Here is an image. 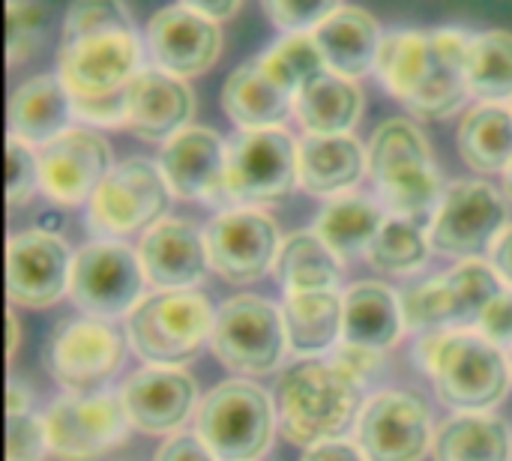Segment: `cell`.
Returning <instances> with one entry per match:
<instances>
[{"label":"cell","instance_id":"6da1fadb","mask_svg":"<svg viewBox=\"0 0 512 461\" xmlns=\"http://www.w3.org/2000/svg\"><path fill=\"white\" fill-rule=\"evenodd\" d=\"M468 30H396L381 39L378 81L399 99L414 117L444 120L456 114L468 90Z\"/></svg>","mask_w":512,"mask_h":461},{"label":"cell","instance_id":"7a4b0ae2","mask_svg":"<svg viewBox=\"0 0 512 461\" xmlns=\"http://www.w3.org/2000/svg\"><path fill=\"white\" fill-rule=\"evenodd\" d=\"M141 69V42L123 0H72L63 18L57 75L72 99L123 93Z\"/></svg>","mask_w":512,"mask_h":461},{"label":"cell","instance_id":"3957f363","mask_svg":"<svg viewBox=\"0 0 512 461\" xmlns=\"http://www.w3.org/2000/svg\"><path fill=\"white\" fill-rule=\"evenodd\" d=\"M363 408V384L333 360H303L276 387L279 429L303 450L342 438L360 420Z\"/></svg>","mask_w":512,"mask_h":461},{"label":"cell","instance_id":"277c9868","mask_svg":"<svg viewBox=\"0 0 512 461\" xmlns=\"http://www.w3.org/2000/svg\"><path fill=\"white\" fill-rule=\"evenodd\" d=\"M438 399L456 414H489L507 399L510 357L471 330H432L417 345Z\"/></svg>","mask_w":512,"mask_h":461},{"label":"cell","instance_id":"5b68a950","mask_svg":"<svg viewBox=\"0 0 512 461\" xmlns=\"http://www.w3.org/2000/svg\"><path fill=\"white\" fill-rule=\"evenodd\" d=\"M366 153L369 177L390 216H405L414 222L429 213L435 216L447 189L441 183L432 147L417 123L405 117L384 120L375 129Z\"/></svg>","mask_w":512,"mask_h":461},{"label":"cell","instance_id":"8992f818","mask_svg":"<svg viewBox=\"0 0 512 461\" xmlns=\"http://www.w3.org/2000/svg\"><path fill=\"white\" fill-rule=\"evenodd\" d=\"M213 324L216 312L204 294L156 291L132 309L126 339L144 363L180 369L210 342Z\"/></svg>","mask_w":512,"mask_h":461},{"label":"cell","instance_id":"52a82bcc","mask_svg":"<svg viewBox=\"0 0 512 461\" xmlns=\"http://www.w3.org/2000/svg\"><path fill=\"white\" fill-rule=\"evenodd\" d=\"M276 408L270 396L243 378L213 387L195 414V435L219 461H258L273 444Z\"/></svg>","mask_w":512,"mask_h":461},{"label":"cell","instance_id":"ba28073f","mask_svg":"<svg viewBox=\"0 0 512 461\" xmlns=\"http://www.w3.org/2000/svg\"><path fill=\"white\" fill-rule=\"evenodd\" d=\"M504 291L501 276L480 258L420 282L402 294L405 330H468L477 327L489 303Z\"/></svg>","mask_w":512,"mask_h":461},{"label":"cell","instance_id":"9c48e42d","mask_svg":"<svg viewBox=\"0 0 512 461\" xmlns=\"http://www.w3.org/2000/svg\"><path fill=\"white\" fill-rule=\"evenodd\" d=\"M126 342L102 318H63L45 342L42 363L69 396H96L120 372Z\"/></svg>","mask_w":512,"mask_h":461},{"label":"cell","instance_id":"30bf717a","mask_svg":"<svg viewBox=\"0 0 512 461\" xmlns=\"http://www.w3.org/2000/svg\"><path fill=\"white\" fill-rule=\"evenodd\" d=\"M213 357L240 375H270L288 354V333L282 309L255 294H237L216 312Z\"/></svg>","mask_w":512,"mask_h":461},{"label":"cell","instance_id":"8fae6325","mask_svg":"<svg viewBox=\"0 0 512 461\" xmlns=\"http://www.w3.org/2000/svg\"><path fill=\"white\" fill-rule=\"evenodd\" d=\"M171 189L159 162L132 156L111 168L96 195L87 204V225L105 237H126L135 231H150L165 219Z\"/></svg>","mask_w":512,"mask_h":461},{"label":"cell","instance_id":"7c38bea8","mask_svg":"<svg viewBox=\"0 0 512 461\" xmlns=\"http://www.w3.org/2000/svg\"><path fill=\"white\" fill-rule=\"evenodd\" d=\"M144 264L120 240H96L75 252L69 300L90 318H120L144 300Z\"/></svg>","mask_w":512,"mask_h":461},{"label":"cell","instance_id":"4fadbf2b","mask_svg":"<svg viewBox=\"0 0 512 461\" xmlns=\"http://www.w3.org/2000/svg\"><path fill=\"white\" fill-rule=\"evenodd\" d=\"M507 228V198L489 180H459L447 186L429 228L432 252L447 258H480Z\"/></svg>","mask_w":512,"mask_h":461},{"label":"cell","instance_id":"5bb4252c","mask_svg":"<svg viewBox=\"0 0 512 461\" xmlns=\"http://www.w3.org/2000/svg\"><path fill=\"white\" fill-rule=\"evenodd\" d=\"M228 201L240 207L276 204L291 195L297 180V141L279 129L240 132L228 144Z\"/></svg>","mask_w":512,"mask_h":461},{"label":"cell","instance_id":"9a60e30c","mask_svg":"<svg viewBox=\"0 0 512 461\" xmlns=\"http://www.w3.org/2000/svg\"><path fill=\"white\" fill-rule=\"evenodd\" d=\"M210 270L231 285H249L276 267L282 237L273 216L258 207H228L216 213L207 228Z\"/></svg>","mask_w":512,"mask_h":461},{"label":"cell","instance_id":"2e32d148","mask_svg":"<svg viewBox=\"0 0 512 461\" xmlns=\"http://www.w3.org/2000/svg\"><path fill=\"white\" fill-rule=\"evenodd\" d=\"M129 417L120 396H63L45 414L48 450L60 461H96L129 438Z\"/></svg>","mask_w":512,"mask_h":461},{"label":"cell","instance_id":"e0dca14e","mask_svg":"<svg viewBox=\"0 0 512 461\" xmlns=\"http://www.w3.org/2000/svg\"><path fill=\"white\" fill-rule=\"evenodd\" d=\"M357 444L369 461H423L435 447L429 408L405 390L375 393L357 420Z\"/></svg>","mask_w":512,"mask_h":461},{"label":"cell","instance_id":"ac0fdd59","mask_svg":"<svg viewBox=\"0 0 512 461\" xmlns=\"http://www.w3.org/2000/svg\"><path fill=\"white\" fill-rule=\"evenodd\" d=\"M111 168L108 141L93 129L72 126L39 147V192L57 207L90 204Z\"/></svg>","mask_w":512,"mask_h":461},{"label":"cell","instance_id":"d6986e66","mask_svg":"<svg viewBox=\"0 0 512 461\" xmlns=\"http://www.w3.org/2000/svg\"><path fill=\"white\" fill-rule=\"evenodd\" d=\"M72 261L66 240L51 231L27 228L6 243V291L12 306L48 309L69 294Z\"/></svg>","mask_w":512,"mask_h":461},{"label":"cell","instance_id":"ffe728a7","mask_svg":"<svg viewBox=\"0 0 512 461\" xmlns=\"http://www.w3.org/2000/svg\"><path fill=\"white\" fill-rule=\"evenodd\" d=\"M147 51L153 57V66L177 75V78H192L207 72L219 51H222V30L219 21L183 6L171 3L153 12L147 21Z\"/></svg>","mask_w":512,"mask_h":461},{"label":"cell","instance_id":"44dd1931","mask_svg":"<svg viewBox=\"0 0 512 461\" xmlns=\"http://www.w3.org/2000/svg\"><path fill=\"white\" fill-rule=\"evenodd\" d=\"M159 168L171 195L183 201L222 204L228 201V147L207 126H186L168 144H162Z\"/></svg>","mask_w":512,"mask_h":461},{"label":"cell","instance_id":"7402d4cb","mask_svg":"<svg viewBox=\"0 0 512 461\" xmlns=\"http://www.w3.org/2000/svg\"><path fill=\"white\" fill-rule=\"evenodd\" d=\"M198 402V384L192 375L174 366H147L126 378L120 405L132 429L144 435H174Z\"/></svg>","mask_w":512,"mask_h":461},{"label":"cell","instance_id":"603a6c76","mask_svg":"<svg viewBox=\"0 0 512 461\" xmlns=\"http://www.w3.org/2000/svg\"><path fill=\"white\" fill-rule=\"evenodd\" d=\"M195 96L189 84L159 66H141L126 90V129L141 141L168 144L192 126Z\"/></svg>","mask_w":512,"mask_h":461},{"label":"cell","instance_id":"cb8c5ba5","mask_svg":"<svg viewBox=\"0 0 512 461\" xmlns=\"http://www.w3.org/2000/svg\"><path fill=\"white\" fill-rule=\"evenodd\" d=\"M144 276L159 291H192L210 270L204 234L186 222L165 216L138 243Z\"/></svg>","mask_w":512,"mask_h":461},{"label":"cell","instance_id":"d4e9b609","mask_svg":"<svg viewBox=\"0 0 512 461\" xmlns=\"http://www.w3.org/2000/svg\"><path fill=\"white\" fill-rule=\"evenodd\" d=\"M72 117V93L57 72L33 75L9 96V135L30 147H45L72 129Z\"/></svg>","mask_w":512,"mask_h":461},{"label":"cell","instance_id":"484cf974","mask_svg":"<svg viewBox=\"0 0 512 461\" xmlns=\"http://www.w3.org/2000/svg\"><path fill=\"white\" fill-rule=\"evenodd\" d=\"M369 171V153L354 135H306L297 141V180L309 195H345Z\"/></svg>","mask_w":512,"mask_h":461},{"label":"cell","instance_id":"4316f807","mask_svg":"<svg viewBox=\"0 0 512 461\" xmlns=\"http://www.w3.org/2000/svg\"><path fill=\"white\" fill-rule=\"evenodd\" d=\"M312 33L324 51L330 72L354 81L375 69L384 36H381V27L372 12H366L360 6H339Z\"/></svg>","mask_w":512,"mask_h":461},{"label":"cell","instance_id":"83f0119b","mask_svg":"<svg viewBox=\"0 0 512 461\" xmlns=\"http://www.w3.org/2000/svg\"><path fill=\"white\" fill-rule=\"evenodd\" d=\"M222 108L231 117V123L243 132L279 129L288 120V114H294V93L279 87L255 57L228 75L222 87Z\"/></svg>","mask_w":512,"mask_h":461},{"label":"cell","instance_id":"f1b7e54d","mask_svg":"<svg viewBox=\"0 0 512 461\" xmlns=\"http://www.w3.org/2000/svg\"><path fill=\"white\" fill-rule=\"evenodd\" d=\"M345 327L342 342L360 345L372 351L393 348L405 333L402 294L387 288L384 282H357L345 294Z\"/></svg>","mask_w":512,"mask_h":461},{"label":"cell","instance_id":"f546056e","mask_svg":"<svg viewBox=\"0 0 512 461\" xmlns=\"http://www.w3.org/2000/svg\"><path fill=\"white\" fill-rule=\"evenodd\" d=\"M282 318L288 333V351L303 360H318L342 342L345 300L339 291L285 294Z\"/></svg>","mask_w":512,"mask_h":461},{"label":"cell","instance_id":"4dcf8cb0","mask_svg":"<svg viewBox=\"0 0 512 461\" xmlns=\"http://www.w3.org/2000/svg\"><path fill=\"white\" fill-rule=\"evenodd\" d=\"M363 111V93L351 78L321 72L294 96V117L306 135H351Z\"/></svg>","mask_w":512,"mask_h":461},{"label":"cell","instance_id":"1f68e13d","mask_svg":"<svg viewBox=\"0 0 512 461\" xmlns=\"http://www.w3.org/2000/svg\"><path fill=\"white\" fill-rule=\"evenodd\" d=\"M384 207L366 195H336L315 219V234L327 243V249L342 258L366 255L375 234L384 225Z\"/></svg>","mask_w":512,"mask_h":461},{"label":"cell","instance_id":"d6a6232c","mask_svg":"<svg viewBox=\"0 0 512 461\" xmlns=\"http://www.w3.org/2000/svg\"><path fill=\"white\" fill-rule=\"evenodd\" d=\"M459 153L480 174H504L512 162V108L504 102L474 105L459 126Z\"/></svg>","mask_w":512,"mask_h":461},{"label":"cell","instance_id":"836d02e7","mask_svg":"<svg viewBox=\"0 0 512 461\" xmlns=\"http://www.w3.org/2000/svg\"><path fill=\"white\" fill-rule=\"evenodd\" d=\"M435 461H512V438L495 414H453L435 432Z\"/></svg>","mask_w":512,"mask_h":461},{"label":"cell","instance_id":"e575fe53","mask_svg":"<svg viewBox=\"0 0 512 461\" xmlns=\"http://www.w3.org/2000/svg\"><path fill=\"white\" fill-rule=\"evenodd\" d=\"M273 270L285 294L339 291V279H342L339 258L327 249V243L315 231H297L288 240H282Z\"/></svg>","mask_w":512,"mask_h":461},{"label":"cell","instance_id":"d590c367","mask_svg":"<svg viewBox=\"0 0 512 461\" xmlns=\"http://www.w3.org/2000/svg\"><path fill=\"white\" fill-rule=\"evenodd\" d=\"M468 90L483 102L512 99V33L486 30L471 36L468 48Z\"/></svg>","mask_w":512,"mask_h":461},{"label":"cell","instance_id":"8d00e7d4","mask_svg":"<svg viewBox=\"0 0 512 461\" xmlns=\"http://www.w3.org/2000/svg\"><path fill=\"white\" fill-rule=\"evenodd\" d=\"M429 252H432V243H429V234L420 228V222L405 219V216H387L366 258L378 273L414 276L429 264Z\"/></svg>","mask_w":512,"mask_h":461},{"label":"cell","instance_id":"74e56055","mask_svg":"<svg viewBox=\"0 0 512 461\" xmlns=\"http://www.w3.org/2000/svg\"><path fill=\"white\" fill-rule=\"evenodd\" d=\"M258 60H261L264 72L294 96L312 78L327 72V60H324V51H321L315 33H285Z\"/></svg>","mask_w":512,"mask_h":461},{"label":"cell","instance_id":"f35d334b","mask_svg":"<svg viewBox=\"0 0 512 461\" xmlns=\"http://www.w3.org/2000/svg\"><path fill=\"white\" fill-rule=\"evenodd\" d=\"M45 30V9L36 0H6V57L24 63L39 48Z\"/></svg>","mask_w":512,"mask_h":461},{"label":"cell","instance_id":"ab89813d","mask_svg":"<svg viewBox=\"0 0 512 461\" xmlns=\"http://www.w3.org/2000/svg\"><path fill=\"white\" fill-rule=\"evenodd\" d=\"M39 189V150L9 135L6 141V201L9 207H24Z\"/></svg>","mask_w":512,"mask_h":461},{"label":"cell","instance_id":"60d3db41","mask_svg":"<svg viewBox=\"0 0 512 461\" xmlns=\"http://www.w3.org/2000/svg\"><path fill=\"white\" fill-rule=\"evenodd\" d=\"M339 3L342 0H261V9L282 33H312Z\"/></svg>","mask_w":512,"mask_h":461},{"label":"cell","instance_id":"b9f144b4","mask_svg":"<svg viewBox=\"0 0 512 461\" xmlns=\"http://www.w3.org/2000/svg\"><path fill=\"white\" fill-rule=\"evenodd\" d=\"M48 450L45 417H6V461H42Z\"/></svg>","mask_w":512,"mask_h":461},{"label":"cell","instance_id":"7bdbcfd3","mask_svg":"<svg viewBox=\"0 0 512 461\" xmlns=\"http://www.w3.org/2000/svg\"><path fill=\"white\" fill-rule=\"evenodd\" d=\"M126 90L102 99H72L75 117L90 126H126Z\"/></svg>","mask_w":512,"mask_h":461},{"label":"cell","instance_id":"ee69618b","mask_svg":"<svg viewBox=\"0 0 512 461\" xmlns=\"http://www.w3.org/2000/svg\"><path fill=\"white\" fill-rule=\"evenodd\" d=\"M477 333L498 348H512V291H501L483 312Z\"/></svg>","mask_w":512,"mask_h":461},{"label":"cell","instance_id":"f6af8a7d","mask_svg":"<svg viewBox=\"0 0 512 461\" xmlns=\"http://www.w3.org/2000/svg\"><path fill=\"white\" fill-rule=\"evenodd\" d=\"M333 363H336L339 369H345L351 378H357V381L366 387V381L378 375L381 351H372V348H360V345H345V342H339V351H336Z\"/></svg>","mask_w":512,"mask_h":461},{"label":"cell","instance_id":"bcb514c9","mask_svg":"<svg viewBox=\"0 0 512 461\" xmlns=\"http://www.w3.org/2000/svg\"><path fill=\"white\" fill-rule=\"evenodd\" d=\"M153 461H219V459L210 453V447H207L198 435H192V432H177V435H171V438L156 450V459Z\"/></svg>","mask_w":512,"mask_h":461},{"label":"cell","instance_id":"7dc6e473","mask_svg":"<svg viewBox=\"0 0 512 461\" xmlns=\"http://www.w3.org/2000/svg\"><path fill=\"white\" fill-rule=\"evenodd\" d=\"M300 461H369L363 456L360 444H351L345 438H336V441H321L315 447H306L303 450V459Z\"/></svg>","mask_w":512,"mask_h":461},{"label":"cell","instance_id":"c3c4849f","mask_svg":"<svg viewBox=\"0 0 512 461\" xmlns=\"http://www.w3.org/2000/svg\"><path fill=\"white\" fill-rule=\"evenodd\" d=\"M489 252H492V267H495V273L501 276L504 285H510L512 288V225H507V228L501 231V237L495 240V246H492Z\"/></svg>","mask_w":512,"mask_h":461},{"label":"cell","instance_id":"681fc988","mask_svg":"<svg viewBox=\"0 0 512 461\" xmlns=\"http://www.w3.org/2000/svg\"><path fill=\"white\" fill-rule=\"evenodd\" d=\"M180 3L201 12V15H207V18H213V21H228V18L237 15L243 0H180Z\"/></svg>","mask_w":512,"mask_h":461},{"label":"cell","instance_id":"f907efd6","mask_svg":"<svg viewBox=\"0 0 512 461\" xmlns=\"http://www.w3.org/2000/svg\"><path fill=\"white\" fill-rule=\"evenodd\" d=\"M30 402H33L30 387L18 378H9V384H6V417L30 414Z\"/></svg>","mask_w":512,"mask_h":461},{"label":"cell","instance_id":"816d5d0a","mask_svg":"<svg viewBox=\"0 0 512 461\" xmlns=\"http://www.w3.org/2000/svg\"><path fill=\"white\" fill-rule=\"evenodd\" d=\"M6 324H9V360L18 354V348H21V324H18V315H15V309H9V315H6Z\"/></svg>","mask_w":512,"mask_h":461},{"label":"cell","instance_id":"f5cc1de1","mask_svg":"<svg viewBox=\"0 0 512 461\" xmlns=\"http://www.w3.org/2000/svg\"><path fill=\"white\" fill-rule=\"evenodd\" d=\"M504 192H507V198L512 201V162H510V168L504 171Z\"/></svg>","mask_w":512,"mask_h":461},{"label":"cell","instance_id":"db71d44e","mask_svg":"<svg viewBox=\"0 0 512 461\" xmlns=\"http://www.w3.org/2000/svg\"><path fill=\"white\" fill-rule=\"evenodd\" d=\"M510 372H512V348H510Z\"/></svg>","mask_w":512,"mask_h":461},{"label":"cell","instance_id":"11a10c76","mask_svg":"<svg viewBox=\"0 0 512 461\" xmlns=\"http://www.w3.org/2000/svg\"><path fill=\"white\" fill-rule=\"evenodd\" d=\"M510 108H512V99H510Z\"/></svg>","mask_w":512,"mask_h":461}]
</instances>
